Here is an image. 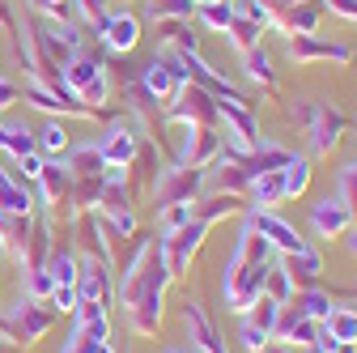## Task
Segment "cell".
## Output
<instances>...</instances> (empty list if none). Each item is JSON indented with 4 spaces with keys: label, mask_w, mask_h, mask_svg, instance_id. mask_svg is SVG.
I'll use <instances>...</instances> for the list:
<instances>
[{
    "label": "cell",
    "mask_w": 357,
    "mask_h": 353,
    "mask_svg": "<svg viewBox=\"0 0 357 353\" xmlns=\"http://www.w3.org/2000/svg\"><path fill=\"white\" fill-rule=\"evenodd\" d=\"M238 340H243V349H247V353H264L268 345H273V336H268L264 328H255V324H247V320H243V332H238Z\"/></svg>",
    "instance_id": "d4e9b609"
},
{
    "label": "cell",
    "mask_w": 357,
    "mask_h": 353,
    "mask_svg": "<svg viewBox=\"0 0 357 353\" xmlns=\"http://www.w3.org/2000/svg\"><path fill=\"white\" fill-rule=\"evenodd\" d=\"M52 285H56V281H52V273H47V269H30L26 294H30L34 302H38V298H52Z\"/></svg>",
    "instance_id": "4316f807"
},
{
    "label": "cell",
    "mask_w": 357,
    "mask_h": 353,
    "mask_svg": "<svg viewBox=\"0 0 357 353\" xmlns=\"http://www.w3.org/2000/svg\"><path fill=\"white\" fill-rule=\"evenodd\" d=\"M324 328L336 336V345H357V311H349V306H332L324 315Z\"/></svg>",
    "instance_id": "5bb4252c"
},
{
    "label": "cell",
    "mask_w": 357,
    "mask_h": 353,
    "mask_svg": "<svg viewBox=\"0 0 357 353\" xmlns=\"http://www.w3.org/2000/svg\"><path fill=\"white\" fill-rule=\"evenodd\" d=\"M340 239H344V247H349V255H357V226H349V230H344Z\"/></svg>",
    "instance_id": "4dcf8cb0"
},
{
    "label": "cell",
    "mask_w": 357,
    "mask_h": 353,
    "mask_svg": "<svg viewBox=\"0 0 357 353\" xmlns=\"http://www.w3.org/2000/svg\"><path fill=\"white\" fill-rule=\"evenodd\" d=\"M43 166H47V162H43V153H38V149H30V153H22V158H17V170L26 174V179H38Z\"/></svg>",
    "instance_id": "f546056e"
},
{
    "label": "cell",
    "mask_w": 357,
    "mask_h": 353,
    "mask_svg": "<svg viewBox=\"0 0 357 353\" xmlns=\"http://www.w3.org/2000/svg\"><path fill=\"white\" fill-rule=\"evenodd\" d=\"M9 98H13V85H9V81H0V107H5Z\"/></svg>",
    "instance_id": "1f68e13d"
},
{
    "label": "cell",
    "mask_w": 357,
    "mask_h": 353,
    "mask_svg": "<svg viewBox=\"0 0 357 353\" xmlns=\"http://www.w3.org/2000/svg\"><path fill=\"white\" fill-rule=\"evenodd\" d=\"M289 56L294 60H336V64H344L349 60V47H336V43H315V38H302V43H294L289 47Z\"/></svg>",
    "instance_id": "4fadbf2b"
},
{
    "label": "cell",
    "mask_w": 357,
    "mask_h": 353,
    "mask_svg": "<svg viewBox=\"0 0 357 353\" xmlns=\"http://www.w3.org/2000/svg\"><path fill=\"white\" fill-rule=\"evenodd\" d=\"M0 353H5V349H0Z\"/></svg>",
    "instance_id": "d590c367"
},
{
    "label": "cell",
    "mask_w": 357,
    "mask_h": 353,
    "mask_svg": "<svg viewBox=\"0 0 357 353\" xmlns=\"http://www.w3.org/2000/svg\"><path fill=\"white\" fill-rule=\"evenodd\" d=\"M137 38H141V26H137L132 13H115L107 22V43H111L115 52H132V47H137Z\"/></svg>",
    "instance_id": "7c38bea8"
},
{
    "label": "cell",
    "mask_w": 357,
    "mask_h": 353,
    "mask_svg": "<svg viewBox=\"0 0 357 353\" xmlns=\"http://www.w3.org/2000/svg\"><path fill=\"white\" fill-rule=\"evenodd\" d=\"M294 306H298L306 320H319V324H324V315L332 311V298H328L319 285H306L302 294H294Z\"/></svg>",
    "instance_id": "2e32d148"
},
{
    "label": "cell",
    "mask_w": 357,
    "mask_h": 353,
    "mask_svg": "<svg viewBox=\"0 0 357 353\" xmlns=\"http://www.w3.org/2000/svg\"><path fill=\"white\" fill-rule=\"evenodd\" d=\"M273 264V247H268L255 230L243 226L230 260H226V273H221V294H226V306L230 311H251L255 298L264 294V273Z\"/></svg>",
    "instance_id": "6da1fadb"
},
{
    "label": "cell",
    "mask_w": 357,
    "mask_h": 353,
    "mask_svg": "<svg viewBox=\"0 0 357 353\" xmlns=\"http://www.w3.org/2000/svg\"><path fill=\"white\" fill-rule=\"evenodd\" d=\"M38 149L52 153V158L68 153V132H64L60 123H43V132H38Z\"/></svg>",
    "instance_id": "603a6c76"
},
{
    "label": "cell",
    "mask_w": 357,
    "mask_h": 353,
    "mask_svg": "<svg viewBox=\"0 0 357 353\" xmlns=\"http://www.w3.org/2000/svg\"><path fill=\"white\" fill-rule=\"evenodd\" d=\"M336 353H357V345H340V349H336Z\"/></svg>",
    "instance_id": "d6a6232c"
},
{
    "label": "cell",
    "mask_w": 357,
    "mask_h": 353,
    "mask_svg": "<svg viewBox=\"0 0 357 353\" xmlns=\"http://www.w3.org/2000/svg\"><path fill=\"white\" fill-rule=\"evenodd\" d=\"M340 200L349 204V213H357V162L340 170Z\"/></svg>",
    "instance_id": "484cf974"
},
{
    "label": "cell",
    "mask_w": 357,
    "mask_h": 353,
    "mask_svg": "<svg viewBox=\"0 0 357 353\" xmlns=\"http://www.w3.org/2000/svg\"><path fill=\"white\" fill-rule=\"evenodd\" d=\"M251 196V209H273L285 200V188H281V170H268V174H255V183L247 188Z\"/></svg>",
    "instance_id": "8fae6325"
},
{
    "label": "cell",
    "mask_w": 357,
    "mask_h": 353,
    "mask_svg": "<svg viewBox=\"0 0 357 353\" xmlns=\"http://www.w3.org/2000/svg\"><path fill=\"white\" fill-rule=\"evenodd\" d=\"M306 183H310V162L294 153V158L281 166V188H285V200H289V196H302V192H306Z\"/></svg>",
    "instance_id": "9a60e30c"
},
{
    "label": "cell",
    "mask_w": 357,
    "mask_h": 353,
    "mask_svg": "<svg viewBox=\"0 0 357 353\" xmlns=\"http://www.w3.org/2000/svg\"><path fill=\"white\" fill-rule=\"evenodd\" d=\"M247 77L259 81V85H273V64H268V52L247 47Z\"/></svg>",
    "instance_id": "cb8c5ba5"
},
{
    "label": "cell",
    "mask_w": 357,
    "mask_h": 353,
    "mask_svg": "<svg viewBox=\"0 0 357 353\" xmlns=\"http://www.w3.org/2000/svg\"><path fill=\"white\" fill-rule=\"evenodd\" d=\"M204 234H208V222H200V217H192L188 226H178V230H170V234L162 239L158 255H162V264H166V273H170V281L188 273V264H192V255H196V251L204 247Z\"/></svg>",
    "instance_id": "7a4b0ae2"
},
{
    "label": "cell",
    "mask_w": 357,
    "mask_h": 353,
    "mask_svg": "<svg viewBox=\"0 0 357 353\" xmlns=\"http://www.w3.org/2000/svg\"><path fill=\"white\" fill-rule=\"evenodd\" d=\"M315 332H319V320H306L298 306H281V320L273 328V340L289 349V345H310Z\"/></svg>",
    "instance_id": "52a82bcc"
},
{
    "label": "cell",
    "mask_w": 357,
    "mask_h": 353,
    "mask_svg": "<svg viewBox=\"0 0 357 353\" xmlns=\"http://www.w3.org/2000/svg\"><path fill=\"white\" fill-rule=\"evenodd\" d=\"M349 226H353V213L340 196H324L319 204H310V230L319 239H340Z\"/></svg>",
    "instance_id": "5b68a950"
},
{
    "label": "cell",
    "mask_w": 357,
    "mask_h": 353,
    "mask_svg": "<svg viewBox=\"0 0 357 353\" xmlns=\"http://www.w3.org/2000/svg\"><path fill=\"white\" fill-rule=\"evenodd\" d=\"M0 209H5V213H30V196H26V188L13 179V174H5V170H0Z\"/></svg>",
    "instance_id": "ac0fdd59"
},
{
    "label": "cell",
    "mask_w": 357,
    "mask_h": 353,
    "mask_svg": "<svg viewBox=\"0 0 357 353\" xmlns=\"http://www.w3.org/2000/svg\"><path fill=\"white\" fill-rule=\"evenodd\" d=\"M264 294L273 298V302H281V306H289V298H294V281H289V273L281 269V260H277V264H268V273H264Z\"/></svg>",
    "instance_id": "d6986e66"
},
{
    "label": "cell",
    "mask_w": 357,
    "mask_h": 353,
    "mask_svg": "<svg viewBox=\"0 0 357 353\" xmlns=\"http://www.w3.org/2000/svg\"><path fill=\"white\" fill-rule=\"evenodd\" d=\"M47 273H52L56 285H77V255L73 251H56L47 260Z\"/></svg>",
    "instance_id": "7402d4cb"
},
{
    "label": "cell",
    "mask_w": 357,
    "mask_h": 353,
    "mask_svg": "<svg viewBox=\"0 0 357 353\" xmlns=\"http://www.w3.org/2000/svg\"><path fill=\"white\" fill-rule=\"evenodd\" d=\"M68 170H73V174H94V179H98V174L107 170V162H102L98 145H94V149H73V158H68Z\"/></svg>",
    "instance_id": "44dd1931"
},
{
    "label": "cell",
    "mask_w": 357,
    "mask_h": 353,
    "mask_svg": "<svg viewBox=\"0 0 357 353\" xmlns=\"http://www.w3.org/2000/svg\"><path fill=\"white\" fill-rule=\"evenodd\" d=\"M200 13H204V22H208V26H217V30H226V26L234 22L230 5H221V0H204V9H200Z\"/></svg>",
    "instance_id": "83f0119b"
},
{
    "label": "cell",
    "mask_w": 357,
    "mask_h": 353,
    "mask_svg": "<svg viewBox=\"0 0 357 353\" xmlns=\"http://www.w3.org/2000/svg\"><path fill=\"white\" fill-rule=\"evenodd\" d=\"M166 353H183V349H166Z\"/></svg>",
    "instance_id": "836d02e7"
},
{
    "label": "cell",
    "mask_w": 357,
    "mask_h": 353,
    "mask_svg": "<svg viewBox=\"0 0 357 353\" xmlns=\"http://www.w3.org/2000/svg\"><path fill=\"white\" fill-rule=\"evenodd\" d=\"M47 5H60V0H47Z\"/></svg>",
    "instance_id": "e575fe53"
},
{
    "label": "cell",
    "mask_w": 357,
    "mask_h": 353,
    "mask_svg": "<svg viewBox=\"0 0 357 353\" xmlns=\"http://www.w3.org/2000/svg\"><path fill=\"white\" fill-rule=\"evenodd\" d=\"M183 320H188L192 340H196L200 353H226V345L217 340V328H213V320L204 315V306H200V302H188V306H183Z\"/></svg>",
    "instance_id": "30bf717a"
},
{
    "label": "cell",
    "mask_w": 357,
    "mask_h": 353,
    "mask_svg": "<svg viewBox=\"0 0 357 353\" xmlns=\"http://www.w3.org/2000/svg\"><path fill=\"white\" fill-rule=\"evenodd\" d=\"M64 81H68V90L81 103H89V107H102L107 103V73H102V64H94V60H73L68 73H64Z\"/></svg>",
    "instance_id": "277c9868"
},
{
    "label": "cell",
    "mask_w": 357,
    "mask_h": 353,
    "mask_svg": "<svg viewBox=\"0 0 357 353\" xmlns=\"http://www.w3.org/2000/svg\"><path fill=\"white\" fill-rule=\"evenodd\" d=\"M243 320H247V324H255V328H264L268 336H273V328H277V320H281V302H273L268 294H259L251 311H243Z\"/></svg>",
    "instance_id": "ffe728a7"
},
{
    "label": "cell",
    "mask_w": 357,
    "mask_h": 353,
    "mask_svg": "<svg viewBox=\"0 0 357 353\" xmlns=\"http://www.w3.org/2000/svg\"><path fill=\"white\" fill-rule=\"evenodd\" d=\"M247 230H255L268 247L281 251V255H298V251H306V247H310V243L289 226V222H281L273 209H251V213H247Z\"/></svg>",
    "instance_id": "3957f363"
},
{
    "label": "cell",
    "mask_w": 357,
    "mask_h": 353,
    "mask_svg": "<svg viewBox=\"0 0 357 353\" xmlns=\"http://www.w3.org/2000/svg\"><path fill=\"white\" fill-rule=\"evenodd\" d=\"M0 149H5L9 158H22L34 149V137H30V128L26 123H0Z\"/></svg>",
    "instance_id": "e0dca14e"
},
{
    "label": "cell",
    "mask_w": 357,
    "mask_h": 353,
    "mask_svg": "<svg viewBox=\"0 0 357 353\" xmlns=\"http://www.w3.org/2000/svg\"><path fill=\"white\" fill-rule=\"evenodd\" d=\"M306 128H310V149L324 158V153H332V149H336L340 132H344V119H340V111H336V107H310Z\"/></svg>",
    "instance_id": "8992f818"
},
{
    "label": "cell",
    "mask_w": 357,
    "mask_h": 353,
    "mask_svg": "<svg viewBox=\"0 0 357 353\" xmlns=\"http://www.w3.org/2000/svg\"><path fill=\"white\" fill-rule=\"evenodd\" d=\"M98 153H102L107 166H128L132 158H137V137H132V128H123V123L107 128L102 141H98Z\"/></svg>",
    "instance_id": "ba28073f"
},
{
    "label": "cell",
    "mask_w": 357,
    "mask_h": 353,
    "mask_svg": "<svg viewBox=\"0 0 357 353\" xmlns=\"http://www.w3.org/2000/svg\"><path fill=\"white\" fill-rule=\"evenodd\" d=\"M281 269L289 273L294 285H319V273H324V255L315 247H306L298 255H281Z\"/></svg>",
    "instance_id": "9c48e42d"
},
{
    "label": "cell",
    "mask_w": 357,
    "mask_h": 353,
    "mask_svg": "<svg viewBox=\"0 0 357 353\" xmlns=\"http://www.w3.org/2000/svg\"><path fill=\"white\" fill-rule=\"evenodd\" d=\"M52 302H56V311H77L81 294H77V285H52Z\"/></svg>",
    "instance_id": "f1b7e54d"
}]
</instances>
